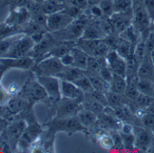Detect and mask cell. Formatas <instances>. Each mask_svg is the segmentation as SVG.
Returning a JSON list of instances; mask_svg holds the SVG:
<instances>
[{
  "label": "cell",
  "mask_w": 154,
  "mask_h": 153,
  "mask_svg": "<svg viewBox=\"0 0 154 153\" xmlns=\"http://www.w3.org/2000/svg\"><path fill=\"white\" fill-rule=\"evenodd\" d=\"M73 83L78 86L85 93H89L94 91V88L92 84V82L89 78V76L86 73L82 75L81 77H79L77 80H75Z\"/></svg>",
  "instance_id": "31"
},
{
  "label": "cell",
  "mask_w": 154,
  "mask_h": 153,
  "mask_svg": "<svg viewBox=\"0 0 154 153\" xmlns=\"http://www.w3.org/2000/svg\"><path fill=\"white\" fill-rule=\"evenodd\" d=\"M64 67L65 66L63 64L60 58L54 56H46L35 65L34 70L36 75L57 76L64 69Z\"/></svg>",
  "instance_id": "4"
},
{
  "label": "cell",
  "mask_w": 154,
  "mask_h": 153,
  "mask_svg": "<svg viewBox=\"0 0 154 153\" xmlns=\"http://www.w3.org/2000/svg\"><path fill=\"white\" fill-rule=\"evenodd\" d=\"M35 44L36 43L30 35L23 34L17 41H15V43L12 44L9 51L4 57L17 58L29 55L32 53Z\"/></svg>",
  "instance_id": "5"
},
{
  "label": "cell",
  "mask_w": 154,
  "mask_h": 153,
  "mask_svg": "<svg viewBox=\"0 0 154 153\" xmlns=\"http://www.w3.org/2000/svg\"><path fill=\"white\" fill-rule=\"evenodd\" d=\"M22 35L23 33H16L5 37H0V58H3L7 54L15 41H17Z\"/></svg>",
  "instance_id": "25"
},
{
  "label": "cell",
  "mask_w": 154,
  "mask_h": 153,
  "mask_svg": "<svg viewBox=\"0 0 154 153\" xmlns=\"http://www.w3.org/2000/svg\"><path fill=\"white\" fill-rule=\"evenodd\" d=\"M74 20L64 9L51 15H48L46 17V30L54 33L61 31L67 27Z\"/></svg>",
  "instance_id": "9"
},
{
  "label": "cell",
  "mask_w": 154,
  "mask_h": 153,
  "mask_svg": "<svg viewBox=\"0 0 154 153\" xmlns=\"http://www.w3.org/2000/svg\"><path fill=\"white\" fill-rule=\"evenodd\" d=\"M122 39L129 41L130 43H131L133 45H136L137 42L139 41L141 34L133 26V25H130L127 28H125L120 35H119Z\"/></svg>",
  "instance_id": "27"
},
{
  "label": "cell",
  "mask_w": 154,
  "mask_h": 153,
  "mask_svg": "<svg viewBox=\"0 0 154 153\" xmlns=\"http://www.w3.org/2000/svg\"><path fill=\"white\" fill-rule=\"evenodd\" d=\"M99 6L101 7L103 12L104 17H110L114 13L112 1H110V0H102Z\"/></svg>",
  "instance_id": "34"
},
{
  "label": "cell",
  "mask_w": 154,
  "mask_h": 153,
  "mask_svg": "<svg viewBox=\"0 0 154 153\" xmlns=\"http://www.w3.org/2000/svg\"><path fill=\"white\" fill-rule=\"evenodd\" d=\"M45 127L47 128V133L50 137H54L57 132H64L68 136L77 132H83L88 135L87 130L82 125L77 116L66 118L54 117L52 121L45 124Z\"/></svg>",
  "instance_id": "1"
},
{
  "label": "cell",
  "mask_w": 154,
  "mask_h": 153,
  "mask_svg": "<svg viewBox=\"0 0 154 153\" xmlns=\"http://www.w3.org/2000/svg\"><path fill=\"white\" fill-rule=\"evenodd\" d=\"M76 116L80 121V122L82 123V125L87 130V131L92 130L95 127L98 121V118H99V116L95 114L94 112L85 110L84 108H81V110L78 112Z\"/></svg>",
  "instance_id": "18"
},
{
  "label": "cell",
  "mask_w": 154,
  "mask_h": 153,
  "mask_svg": "<svg viewBox=\"0 0 154 153\" xmlns=\"http://www.w3.org/2000/svg\"><path fill=\"white\" fill-rule=\"evenodd\" d=\"M105 94H106V98H107V102H108V106L112 109H116V108L126 103V102H124V100L126 99L124 95L114 93L111 91L107 92Z\"/></svg>",
  "instance_id": "30"
},
{
  "label": "cell",
  "mask_w": 154,
  "mask_h": 153,
  "mask_svg": "<svg viewBox=\"0 0 154 153\" xmlns=\"http://www.w3.org/2000/svg\"><path fill=\"white\" fill-rule=\"evenodd\" d=\"M127 88V79L122 75L113 74V77L110 82V91L118 93L121 95H124Z\"/></svg>",
  "instance_id": "23"
},
{
  "label": "cell",
  "mask_w": 154,
  "mask_h": 153,
  "mask_svg": "<svg viewBox=\"0 0 154 153\" xmlns=\"http://www.w3.org/2000/svg\"><path fill=\"white\" fill-rule=\"evenodd\" d=\"M63 3L58 1V0H45V1L41 4V8L44 14L46 16L62 11L64 9Z\"/></svg>",
  "instance_id": "26"
},
{
  "label": "cell",
  "mask_w": 154,
  "mask_h": 153,
  "mask_svg": "<svg viewBox=\"0 0 154 153\" xmlns=\"http://www.w3.org/2000/svg\"><path fill=\"white\" fill-rule=\"evenodd\" d=\"M86 10L88 11L89 16L94 17V19H101V18L104 17L103 12V10H102L101 7L99 5L89 6V8Z\"/></svg>",
  "instance_id": "35"
},
{
  "label": "cell",
  "mask_w": 154,
  "mask_h": 153,
  "mask_svg": "<svg viewBox=\"0 0 154 153\" xmlns=\"http://www.w3.org/2000/svg\"><path fill=\"white\" fill-rule=\"evenodd\" d=\"M110 1H113V0H110Z\"/></svg>",
  "instance_id": "46"
},
{
  "label": "cell",
  "mask_w": 154,
  "mask_h": 153,
  "mask_svg": "<svg viewBox=\"0 0 154 153\" xmlns=\"http://www.w3.org/2000/svg\"><path fill=\"white\" fill-rule=\"evenodd\" d=\"M61 94L63 98L83 101L85 93L73 82L61 80Z\"/></svg>",
  "instance_id": "15"
},
{
  "label": "cell",
  "mask_w": 154,
  "mask_h": 153,
  "mask_svg": "<svg viewBox=\"0 0 154 153\" xmlns=\"http://www.w3.org/2000/svg\"><path fill=\"white\" fill-rule=\"evenodd\" d=\"M12 96H10V94L6 90V88L1 84H0V107L5 106L6 103L8 102V100Z\"/></svg>",
  "instance_id": "36"
},
{
  "label": "cell",
  "mask_w": 154,
  "mask_h": 153,
  "mask_svg": "<svg viewBox=\"0 0 154 153\" xmlns=\"http://www.w3.org/2000/svg\"><path fill=\"white\" fill-rule=\"evenodd\" d=\"M82 108V101L72 100L62 97L56 105L55 116L56 118H66L76 116Z\"/></svg>",
  "instance_id": "10"
},
{
  "label": "cell",
  "mask_w": 154,
  "mask_h": 153,
  "mask_svg": "<svg viewBox=\"0 0 154 153\" xmlns=\"http://www.w3.org/2000/svg\"><path fill=\"white\" fill-rule=\"evenodd\" d=\"M60 59L64 66H73V57L71 52L63 55L62 57H60Z\"/></svg>",
  "instance_id": "39"
},
{
  "label": "cell",
  "mask_w": 154,
  "mask_h": 153,
  "mask_svg": "<svg viewBox=\"0 0 154 153\" xmlns=\"http://www.w3.org/2000/svg\"><path fill=\"white\" fill-rule=\"evenodd\" d=\"M26 127L27 122L25 120H17L9 123L5 131V137L11 149H16L17 148L18 142Z\"/></svg>",
  "instance_id": "11"
},
{
  "label": "cell",
  "mask_w": 154,
  "mask_h": 153,
  "mask_svg": "<svg viewBox=\"0 0 154 153\" xmlns=\"http://www.w3.org/2000/svg\"><path fill=\"white\" fill-rule=\"evenodd\" d=\"M105 107L106 106H104L102 103H100L99 101H97L91 95L85 93L84 99L82 101V108L88 110L90 112H93L99 116L104 112Z\"/></svg>",
  "instance_id": "21"
},
{
  "label": "cell",
  "mask_w": 154,
  "mask_h": 153,
  "mask_svg": "<svg viewBox=\"0 0 154 153\" xmlns=\"http://www.w3.org/2000/svg\"><path fill=\"white\" fill-rule=\"evenodd\" d=\"M137 86L140 93L154 97V82L152 80L138 78Z\"/></svg>",
  "instance_id": "28"
},
{
  "label": "cell",
  "mask_w": 154,
  "mask_h": 153,
  "mask_svg": "<svg viewBox=\"0 0 154 153\" xmlns=\"http://www.w3.org/2000/svg\"><path fill=\"white\" fill-rule=\"evenodd\" d=\"M153 81H154V73H153Z\"/></svg>",
  "instance_id": "45"
},
{
  "label": "cell",
  "mask_w": 154,
  "mask_h": 153,
  "mask_svg": "<svg viewBox=\"0 0 154 153\" xmlns=\"http://www.w3.org/2000/svg\"><path fill=\"white\" fill-rule=\"evenodd\" d=\"M105 37L106 35L101 27L100 22H92V23L89 22L86 25L81 38L95 40V39H103Z\"/></svg>",
  "instance_id": "19"
},
{
  "label": "cell",
  "mask_w": 154,
  "mask_h": 153,
  "mask_svg": "<svg viewBox=\"0 0 154 153\" xmlns=\"http://www.w3.org/2000/svg\"><path fill=\"white\" fill-rule=\"evenodd\" d=\"M150 57H151L152 62L154 63V48H153V50H152V52H151V54H150Z\"/></svg>",
  "instance_id": "42"
},
{
  "label": "cell",
  "mask_w": 154,
  "mask_h": 153,
  "mask_svg": "<svg viewBox=\"0 0 154 153\" xmlns=\"http://www.w3.org/2000/svg\"><path fill=\"white\" fill-rule=\"evenodd\" d=\"M102 0H88L89 6H95V5H99L101 3Z\"/></svg>",
  "instance_id": "41"
},
{
  "label": "cell",
  "mask_w": 154,
  "mask_h": 153,
  "mask_svg": "<svg viewBox=\"0 0 154 153\" xmlns=\"http://www.w3.org/2000/svg\"><path fill=\"white\" fill-rule=\"evenodd\" d=\"M150 30L154 33V19L152 20V22H151V26H150Z\"/></svg>",
  "instance_id": "43"
},
{
  "label": "cell",
  "mask_w": 154,
  "mask_h": 153,
  "mask_svg": "<svg viewBox=\"0 0 154 153\" xmlns=\"http://www.w3.org/2000/svg\"><path fill=\"white\" fill-rule=\"evenodd\" d=\"M30 19V11L26 7H18L12 8L8 17L6 20V25L11 27H17L26 25Z\"/></svg>",
  "instance_id": "14"
},
{
  "label": "cell",
  "mask_w": 154,
  "mask_h": 153,
  "mask_svg": "<svg viewBox=\"0 0 154 153\" xmlns=\"http://www.w3.org/2000/svg\"><path fill=\"white\" fill-rule=\"evenodd\" d=\"M29 103L22 96H12L6 103V110L9 115H17L21 113Z\"/></svg>",
  "instance_id": "17"
},
{
  "label": "cell",
  "mask_w": 154,
  "mask_h": 153,
  "mask_svg": "<svg viewBox=\"0 0 154 153\" xmlns=\"http://www.w3.org/2000/svg\"><path fill=\"white\" fill-rule=\"evenodd\" d=\"M106 63L114 74L122 75L126 77L127 74V63L126 60L121 56L116 50H111L105 56Z\"/></svg>",
  "instance_id": "13"
},
{
  "label": "cell",
  "mask_w": 154,
  "mask_h": 153,
  "mask_svg": "<svg viewBox=\"0 0 154 153\" xmlns=\"http://www.w3.org/2000/svg\"><path fill=\"white\" fill-rule=\"evenodd\" d=\"M71 54L73 57V66L85 71L87 68V63L90 55H88L85 52L78 48L76 45L72 49Z\"/></svg>",
  "instance_id": "22"
},
{
  "label": "cell",
  "mask_w": 154,
  "mask_h": 153,
  "mask_svg": "<svg viewBox=\"0 0 154 153\" xmlns=\"http://www.w3.org/2000/svg\"><path fill=\"white\" fill-rule=\"evenodd\" d=\"M20 93H22L21 96L26 99L29 103H35L48 99V95L45 90L39 84L36 78L35 80L26 81Z\"/></svg>",
  "instance_id": "6"
},
{
  "label": "cell",
  "mask_w": 154,
  "mask_h": 153,
  "mask_svg": "<svg viewBox=\"0 0 154 153\" xmlns=\"http://www.w3.org/2000/svg\"><path fill=\"white\" fill-rule=\"evenodd\" d=\"M71 4L78 8L82 11L86 10L89 8V3L88 0H71Z\"/></svg>",
  "instance_id": "37"
},
{
  "label": "cell",
  "mask_w": 154,
  "mask_h": 153,
  "mask_svg": "<svg viewBox=\"0 0 154 153\" xmlns=\"http://www.w3.org/2000/svg\"><path fill=\"white\" fill-rule=\"evenodd\" d=\"M3 66L6 70H21V71H28L35 67V60L31 55H26L22 57L17 58H9L4 57L0 58Z\"/></svg>",
  "instance_id": "12"
},
{
  "label": "cell",
  "mask_w": 154,
  "mask_h": 153,
  "mask_svg": "<svg viewBox=\"0 0 154 153\" xmlns=\"http://www.w3.org/2000/svg\"><path fill=\"white\" fill-rule=\"evenodd\" d=\"M153 73H154V63L152 62L150 55L147 54L143 59V61L139 65L138 78L149 79L153 81Z\"/></svg>",
  "instance_id": "20"
},
{
  "label": "cell",
  "mask_w": 154,
  "mask_h": 153,
  "mask_svg": "<svg viewBox=\"0 0 154 153\" xmlns=\"http://www.w3.org/2000/svg\"><path fill=\"white\" fill-rule=\"evenodd\" d=\"M139 121H140V126H142L146 129H149L154 131V114L153 113H149L145 112L144 115L141 118H140Z\"/></svg>",
  "instance_id": "33"
},
{
  "label": "cell",
  "mask_w": 154,
  "mask_h": 153,
  "mask_svg": "<svg viewBox=\"0 0 154 153\" xmlns=\"http://www.w3.org/2000/svg\"><path fill=\"white\" fill-rule=\"evenodd\" d=\"M97 140H98L99 144L101 145V147L105 148V149L111 150V149H113L115 147L114 139H113V137L110 131L104 132Z\"/></svg>",
  "instance_id": "32"
},
{
  "label": "cell",
  "mask_w": 154,
  "mask_h": 153,
  "mask_svg": "<svg viewBox=\"0 0 154 153\" xmlns=\"http://www.w3.org/2000/svg\"><path fill=\"white\" fill-rule=\"evenodd\" d=\"M92 82V84L95 91L102 92L106 93L110 91V84L106 82L102 76L99 74V72L96 73H89L87 74Z\"/></svg>",
  "instance_id": "24"
},
{
  "label": "cell",
  "mask_w": 154,
  "mask_h": 153,
  "mask_svg": "<svg viewBox=\"0 0 154 153\" xmlns=\"http://www.w3.org/2000/svg\"><path fill=\"white\" fill-rule=\"evenodd\" d=\"M142 1L151 17V20H153L154 19V0H142Z\"/></svg>",
  "instance_id": "38"
},
{
  "label": "cell",
  "mask_w": 154,
  "mask_h": 153,
  "mask_svg": "<svg viewBox=\"0 0 154 153\" xmlns=\"http://www.w3.org/2000/svg\"><path fill=\"white\" fill-rule=\"evenodd\" d=\"M2 70H4V71H7V70L5 69V67L3 66V64H2L1 61H0V71H2Z\"/></svg>",
  "instance_id": "44"
},
{
  "label": "cell",
  "mask_w": 154,
  "mask_h": 153,
  "mask_svg": "<svg viewBox=\"0 0 154 153\" xmlns=\"http://www.w3.org/2000/svg\"><path fill=\"white\" fill-rule=\"evenodd\" d=\"M134 148L140 152H149L154 145V131L142 126H134Z\"/></svg>",
  "instance_id": "7"
},
{
  "label": "cell",
  "mask_w": 154,
  "mask_h": 153,
  "mask_svg": "<svg viewBox=\"0 0 154 153\" xmlns=\"http://www.w3.org/2000/svg\"><path fill=\"white\" fill-rule=\"evenodd\" d=\"M36 80L45 90L48 99L57 103L61 98V80L53 75H36Z\"/></svg>",
  "instance_id": "8"
},
{
  "label": "cell",
  "mask_w": 154,
  "mask_h": 153,
  "mask_svg": "<svg viewBox=\"0 0 154 153\" xmlns=\"http://www.w3.org/2000/svg\"><path fill=\"white\" fill-rule=\"evenodd\" d=\"M8 125H9V121H8V119L0 115V136L4 134Z\"/></svg>",
  "instance_id": "40"
},
{
  "label": "cell",
  "mask_w": 154,
  "mask_h": 153,
  "mask_svg": "<svg viewBox=\"0 0 154 153\" xmlns=\"http://www.w3.org/2000/svg\"><path fill=\"white\" fill-rule=\"evenodd\" d=\"M75 45L85 52L88 55L94 57H105L112 50L107 42L103 39H84L79 38L75 41Z\"/></svg>",
  "instance_id": "3"
},
{
  "label": "cell",
  "mask_w": 154,
  "mask_h": 153,
  "mask_svg": "<svg viewBox=\"0 0 154 153\" xmlns=\"http://www.w3.org/2000/svg\"><path fill=\"white\" fill-rule=\"evenodd\" d=\"M115 33L120 35L125 28L132 24V12L130 13H113L110 17Z\"/></svg>",
  "instance_id": "16"
},
{
  "label": "cell",
  "mask_w": 154,
  "mask_h": 153,
  "mask_svg": "<svg viewBox=\"0 0 154 153\" xmlns=\"http://www.w3.org/2000/svg\"><path fill=\"white\" fill-rule=\"evenodd\" d=\"M114 13H130L132 12L133 0H113Z\"/></svg>",
  "instance_id": "29"
},
{
  "label": "cell",
  "mask_w": 154,
  "mask_h": 153,
  "mask_svg": "<svg viewBox=\"0 0 154 153\" xmlns=\"http://www.w3.org/2000/svg\"><path fill=\"white\" fill-rule=\"evenodd\" d=\"M151 17L142 0H133L132 25L142 35L150 31Z\"/></svg>",
  "instance_id": "2"
}]
</instances>
